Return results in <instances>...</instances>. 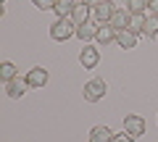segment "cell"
I'll use <instances>...</instances> for the list:
<instances>
[{"label":"cell","instance_id":"6da1fadb","mask_svg":"<svg viewBox=\"0 0 158 142\" xmlns=\"http://www.w3.org/2000/svg\"><path fill=\"white\" fill-rule=\"evenodd\" d=\"M50 37L56 42H66L71 40V37H77V24L71 21V18H56L50 26Z\"/></svg>","mask_w":158,"mask_h":142},{"label":"cell","instance_id":"7a4b0ae2","mask_svg":"<svg viewBox=\"0 0 158 142\" xmlns=\"http://www.w3.org/2000/svg\"><path fill=\"white\" fill-rule=\"evenodd\" d=\"M106 92H108V84H106V79H100V76H95V79H90L85 84V100L87 103H100L103 97H106Z\"/></svg>","mask_w":158,"mask_h":142},{"label":"cell","instance_id":"3957f363","mask_svg":"<svg viewBox=\"0 0 158 142\" xmlns=\"http://www.w3.org/2000/svg\"><path fill=\"white\" fill-rule=\"evenodd\" d=\"M145 129H148V124H145V119H142L140 113H127L124 116V132L132 137V140L142 137V134H145Z\"/></svg>","mask_w":158,"mask_h":142},{"label":"cell","instance_id":"277c9868","mask_svg":"<svg viewBox=\"0 0 158 142\" xmlns=\"http://www.w3.org/2000/svg\"><path fill=\"white\" fill-rule=\"evenodd\" d=\"M113 13H116V6H113L111 0H103L100 6H95V8H92V18H95L98 24H111Z\"/></svg>","mask_w":158,"mask_h":142},{"label":"cell","instance_id":"5b68a950","mask_svg":"<svg viewBox=\"0 0 158 142\" xmlns=\"http://www.w3.org/2000/svg\"><path fill=\"white\" fill-rule=\"evenodd\" d=\"M27 87H29L27 79H21V76L6 82V92H8V97H11V100H21V97L27 95Z\"/></svg>","mask_w":158,"mask_h":142},{"label":"cell","instance_id":"8992f818","mask_svg":"<svg viewBox=\"0 0 158 142\" xmlns=\"http://www.w3.org/2000/svg\"><path fill=\"white\" fill-rule=\"evenodd\" d=\"M24 79H27L29 87H37V90H40V87L48 84V71H45L42 66H34V68H29V71H27V76H24Z\"/></svg>","mask_w":158,"mask_h":142},{"label":"cell","instance_id":"52a82bcc","mask_svg":"<svg viewBox=\"0 0 158 142\" xmlns=\"http://www.w3.org/2000/svg\"><path fill=\"white\" fill-rule=\"evenodd\" d=\"M79 63H82L85 68H95L98 63H100V53H98V47L85 45V47H82V53H79Z\"/></svg>","mask_w":158,"mask_h":142},{"label":"cell","instance_id":"ba28073f","mask_svg":"<svg viewBox=\"0 0 158 142\" xmlns=\"http://www.w3.org/2000/svg\"><path fill=\"white\" fill-rule=\"evenodd\" d=\"M137 37H140V34H137L135 29H118L116 42H118V47H121V50H132V47L137 45Z\"/></svg>","mask_w":158,"mask_h":142},{"label":"cell","instance_id":"9c48e42d","mask_svg":"<svg viewBox=\"0 0 158 142\" xmlns=\"http://www.w3.org/2000/svg\"><path fill=\"white\" fill-rule=\"evenodd\" d=\"M132 13L127 11V8H116V13H113V18H111V26L113 29H129L132 26Z\"/></svg>","mask_w":158,"mask_h":142},{"label":"cell","instance_id":"30bf717a","mask_svg":"<svg viewBox=\"0 0 158 142\" xmlns=\"http://www.w3.org/2000/svg\"><path fill=\"white\" fill-rule=\"evenodd\" d=\"M116 34H118V29H113L111 24H98V37L95 40L100 45H111V42H116Z\"/></svg>","mask_w":158,"mask_h":142},{"label":"cell","instance_id":"8fae6325","mask_svg":"<svg viewBox=\"0 0 158 142\" xmlns=\"http://www.w3.org/2000/svg\"><path fill=\"white\" fill-rule=\"evenodd\" d=\"M140 34L148 37V40H156L158 37V16H145V21L140 26Z\"/></svg>","mask_w":158,"mask_h":142},{"label":"cell","instance_id":"7c38bea8","mask_svg":"<svg viewBox=\"0 0 158 142\" xmlns=\"http://www.w3.org/2000/svg\"><path fill=\"white\" fill-rule=\"evenodd\" d=\"M90 11H92V8L87 6V3H82V0H79L77 6H74V13H71V21L77 24V26H79V24H87V18H90Z\"/></svg>","mask_w":158,"mask_h":142},{"label":"cell","instance_id":"4fadbf2b","mask_svg":"<svg viewBox=\"0 0 158 142\" xmlns=\"http://www.w3.org/2000/svg\"><path fill=\"white\" fill-rule=\"evenodd\" d=\"M77 37L82 42L95 40V37H98V24H90V21H87V24H79V26H77Z\"/></svg>","mask_w":158,"mask_h":142},{"label":"cell","instance_id":"5bb4252c","mask_svg":"<svg viewBox=\"0 0 158 142\" xmlns=\"http://www.w3.org/2000/svg\"><path fill=\"white\" fill-rule=\"evenodd\" d=\"M111 137H113V132L108 129V126H92V132H90V142H111Z\"/></svg>","mask_w":158,"mask_h":142},{"label":"cell","instance_id":"9a60e30c","mask_svg":"<svg viewBox=\"0 0 158 142\" xmlns=\"http://www.w3.org/2000/svg\"><path fill=\"white\" fill-rule=\"evenodd\" d=\"M74 6H77V0H58L53 11L58 13V18H71V13H74Z\"/></svg>","mask_w":158,"mask_h":142},{"label":"cell","instance_id":"2e32d148","mask_svg":"<svg viewBox=\"0 0 158 142\" xmlns=\"http://www.w3.org/2000/svg\"><path fill=\"white\" fill-rule=\"evenodd\" d=\"M148 3H150V0H127V11H129L132 16H145Z\"/></svg>","mask_w":158,"mask_h":142},{"label":"cell","instance_id":"e0dca14e","mask_svg":"<svg viewBox=\"0 0 158 142\" xmlns=\"http://www.w3.org/2000/svg\"><path fill=\"white\" fill-rule=\"evenodd\" d=\"M16 71H19V68L13 66L11 61H3V63H0V79H3V82H11V79H16V76H19Z\"/></svg>","mask_w":158,"mask_h":142},{"label":"cell","instance_id":"ac0fdd59","mask_svg":"<svg viewBox=\"0 0 158 142\" xmlns=\"http://www.w3.org/2000/svg\"><path fill=\"white\" fill-rule=\"evenodd\" d=\"M56 3H58V0H32V6L40 8V11H53Z\"/></svg>","mask_w":158,"mask_h":142},{"label":"cell","instance_id":"d6986e66","mask_svg":"<svg viewBox=\"0 0 158 142\" xmlns=\"http://www.w3.org/2000/svg\"><path fill=\"white\" fill-rule=\"evenodd\" d=\"M145 16H158V0H150V3H148V13Z\"/></svg>","mask_w":158,"mask_h":142},{"label":"cell","instance_id":"ffe728a7","mask_svg":"<svg viewBox=\"0 0 158 142\" xmlns=\"http://www.w3.org/2000/svg\"><path fill=\"white\" fill-rule=\"evenodd\" d=\"M111 142H132V137L124 132V134H113V137H111Z\"/></svg>","mask_w":158,"mask_h":142},{"label":"cell","instance_id":"44dd1931","mask_svg":"<svg viewBox=\"0 0 158 142\" xmlns=\"http://www.w3.org/2000/svg\"><path fill=\"white\" fill-rule=\"evenodd\" d=\"M82 3H87V6H90V8H95V6H100L103 0H82Z\"/></svg>","mask_w":158,"mask_h":142},{"label":"cell","instance_id":"7402d4cb","mask_svg":"<svg viewBox=\"0 0 158 142\" xmlns=\"http://www.w3.org/2000/svg\"><path fill=\"white\" fill-rule=\"evenodd\" d=\"M0 3H6V0H0Z\"/></svg>","mask_w":158,"mask_h":142}]
</instances>
